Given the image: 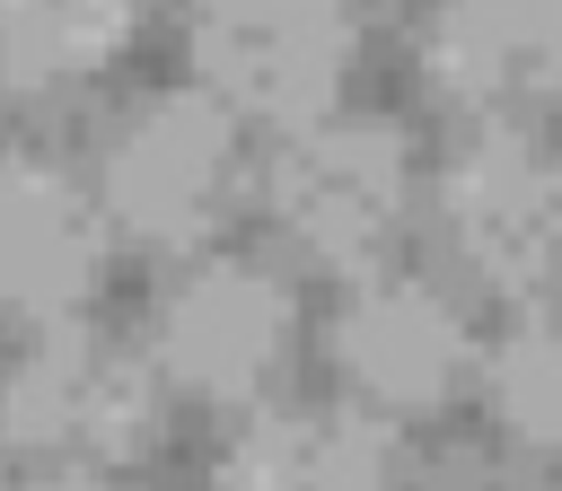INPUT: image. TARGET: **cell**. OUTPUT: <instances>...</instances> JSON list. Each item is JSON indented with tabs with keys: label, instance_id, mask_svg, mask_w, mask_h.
<instances>
[{
	"label": "cell",
	"instance_id": "obj_1",
	"mask_svg": "<svg viewBox=\"0 0 562 491\" xmlns=\"http://www.w3.org/2000/svg\"><path fill=\"white\" fill-rule=\"evenodd\" d=\"M88 193H97L114 237L158 246V254H193L246 193L237 114L220 96H202V88H149L114 123Z\"/></svg>",
	"mask_w": 562,
	"mask_h": 491
},
{
	"label": "cell",
	"instance_id": "obj_2",
	"mask_svg": "<svg viewBox=\"0 0 562 491\" xmlns=\"http://www.w3.org/2000/svg\"><path fill=\"white\" fill-rule=\"evenodd\" d=\"M149 430H158V368L105 324L61 316L0 368V438L53 473H105L140 456Z\"/></svg>",
	"mask_w": 562,
	"mask_h": 491
},
{
	"label": "cell",
	"instance_id": "obj_3",
	"mask_svg": "<svg viewBox=\"0 0 562 491\" xmlns=\"http://www.w3.org/2000/svg\"><path fill=\"white\" fill-rule=\"evenodd\" d=\"M184 53L202 96L272 132H299L334 114V88L351 70V9L342 0H184Z\"/></svg>",
	"mask_w": 562,
	"mask_h": 491
},
{
	"label": "cell",
	"instance_id": "obj_4",
	"mask_svg": "<svg viewBox=\"0 0 562 491\" xmlns=\"http://www.w3.org/2000/svg\"><path fill=\"white\" fill-rule=\"evenodd\" d=\"M439 228L483 289L536 298L562 272V158L527 123H474L439 158Z\"/></svg>",
	"mask_w": 562,
	"mask_h": 491
},
{
	"label": "cell",
	"instance_id": "obj_5",
	"mask_svg": "<svg viewBox=\"0 0 562 491\" xmlns=\"http://www.w3.org/2000/svg\"><path fill=\"white\" fill-rule=\"evenodd\" d=\"M404 140L369 114H316L299 132L272 140L263 158V210L272 228L307 254V263H334V272H360L395 219H404Z\"/></svg>",
	"mask_w": 562,
	"mask_h": 491
},
{
	"label": "cell",
	"instance_id": "obj_6",
	"mask_svg": "<svg viewBox=\"0 0 562 491\" xmlns=\"http://www.w3.org/2000/svg\"><path fill=\"white\" fill-rule=\"evenodd\" d=\"M290 324H299V316H290V289H281L263 263H246V254H202V263H184V272L149 298L140 351H149L158 386L202 395V403H246V395H263V386L281 377Z\"/></svg>",
	"mask_w": 562,
	"mask_h": 491
},
{
	"label": "cell",
	"instance_id": "obj_7",
	"mask_svg": "<svg viewBox=\"0 0 562 491\" xmlns=\"http://www.w3.org/2000/svg\"><path fill=\"white\" fill-rule=\"evenodd\" d=\"M325 351L360 412H430L465 377V316L422 272H360L325 324Z\"/></svg>",
	"mask_w": 562,
	"mask_h": 491
},
{
	"label": "cell",
	"instance_id": "obj_8",
	"mask_svg": "<svg viewBox=\"0 0 562 491\" xmlns=\"http://www.w3.org/2000/svg\"><path fill=\"white\" fill-rule=\"evenodd\" d=\"M422 79L474 123H518L562 96V0H439L422 18Z\"/></svg>",
	"mask_w": 562,
	"mask_h": 491
},
{
	"label": "cell",
	"instance_id": "obj_9",
	"mask_svg": "<svg viewBox=\"0 0 562 491\" xmlns=\"http://www.w3.org/2000/svg\"><path fill=\"white\" fill-rule=\"evenodd\" d=\"M105 272V210L44 158H0V316L61 324Z\"/></svg>",
	"mask_w": 562,
	"mask_h": 491
},
{
	"label": "cell",
	"instance_id": "obj_10",
	"mask_svg": "<svg viewBox=\"0 0 562 491\" xmlns=\"http://www.w3.org/2000/svg\"><path fill=\"white\" fill-rule=\"evenodd\" d=\"M211 491H395V456L360 403H272L220 447Z\"/></svg>",
	"mask_w": 562,
	"mask_h": 491
},
{
	"label": "cell",
	"instance_id": "obj_11",
	"mask_svg": "<svg viewBox=\"0 0 562 491\" xmlns=\"http://www.w3.org/2000/svg\"><path fill=\"white\" fill-rule=\"evenodd\" d=\"M132 44V0H0V70L26 88L88 79Z\"/></svg>",
	"mask_w": 562,
	"mask_h": 491
},
{
	"label": "cell",
	"instance_id": "obj_12",
	"mask_svg": "<svg viewBox=\"0 0 562 491\" xmlns=\"http://www.w3.org/2000/svg\"><path fill=\"white\" fill-rule=\"evenodd\" d=\"M483 403L509 438L562 447V298H536L483 351Z\"/></svg>",
	"mask_w": 562,
	"mask_h": 491
},
{
	"label": "cell",
	"instance_id": "obj_13",
	"mask_svg": "<svg viewBox=\"0 0 562 491\" xmlns=\"http://www.w3.org/2000/svg\"><path fill=\"white\" fill-rule=\"evenodd\" d=\"M26 491H123L114 473H35Z\"/></svg>",
	"mask_w": 562,
	"mask_h": 491
}]
</instances>
